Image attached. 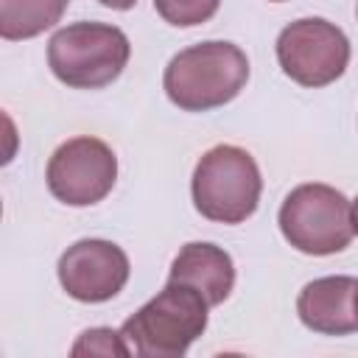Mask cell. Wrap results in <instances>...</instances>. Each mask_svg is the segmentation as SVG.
Returning <instances> with one entry per match:
<instances>
[{
	"label": "cell",
	"mask_w": 358,
	"mask_h": 358,
	"mask_svg": "<svg viewBox=\"0 0 358 358\" xmlns=\"http://www.w3.org/2000/svg\"><path fill=\"white\" fill-rule=\"evenodd\" d=\"M249 81V59L232 42H199L179 50L162 76L165 95L185 112H207L229 103Z\"/></svg>",
	"instance_id": "6da1fadb"
},
{
	"label": "cell",
	"mask_w": 358,
	"mask_h": 358,
	"mask_svg": "<svg viewBox=\"0 0 358 358\" xmlns=\"http://www.w3.org/2000/svg\"><path fill=\"white\" fill-rule=\"evenodd\" d=\"M207 299L185 285H168L120 327L126 344L143 358H179L207 327Z\"/></svg>",
	"instance_id": "7a4b0ae2"
},
{
	"label": "cell",
	"mask_w": 358,
	"mask_h": 358,
	"mask_svg": "<svg viewBox=\"0 0 358 358\" xmlns=\"http://www.w3.org/2000/svg\"><path fill=\"white\" fill-rule=\"evenodd\" d=\"M129 36L106 22H73L59 28L48 42L53 76L73 90H101L129 64Z\"/></svg>",
	"instance_id": "3957f363"
},
{
	"label": "cell",
	"mask_w": 358,
	"mask_h": 358,
	"mask_svg": "<svg viewBox=\"0 0 358 358\" xmlns=\"http://www.w3.org/2000/svg\"><path fill=\"white\" fill-rule=\"evenodd\" d=\"M263 179L255 157L238 145L210 148L193 171L190 193L196 210L218 224L246 221L260 201Z\"/></svg>",
	"instance_id": "277c9868"
},
{
	"label": "cell",
	"mask_w": 358,
	"mask_h": 358,
	"mask_svg": "<svg viewBox=\"0 0 358 358\" xmlns=\"http://www.w3.org/2000/svg\"><path fill=\"white\" fill-rule=\"evenodd\" d=\"M282 238L305 255H336L352 241V204L330 185L308 182L294 187L280 207Z\"/></svg>",
	"instance_id": "5b68a950"
},
{
	"label": "cell",
	"mask_w": 358,
	"mask_h": 358,
	"mask_svg": "<svg viewBox=\"0 0 358 358\" xmlns=\"http://www.w3.org/2000/svg\"><path fill=\"white\" fill-rule=\"evenodd\" d=\"M277 62L282 73L302 87H327L350 64V39L322 17H305L285 25L277 36Z\"/></svg>",
	"instance_id": "8992f818"
},
{
	"label": "cell",
	"mask_w": 358,
	"mask_h": 358,
	"mask_svg": "<svg viewBox=\"0 0 358 358\" xmlns=\"http://www.w3.org/2000/svg\"><path fill=\"white\" fill-rule=\"evenodd\" d=\"M45 179L62 204L90 207L115 187L117 157L98 137H73L53 151Z\"/></svg>",
	"instance_id": "52a82bcc"
},
{
	"label": "cell",
	"mask_w": 358,
	"mask_h": 358,
	"mask_svg": "<svg viewBox=\"0 0 358 358\" xmlns=\"http://www.w3.org/2000/svg\"><path fill=\"white\" fill-rule=\"evenodd\" d=\"M59 282L78 302H106L117 296L129 280L126 252L101 238H84L67 246L59 257Z\"/></svg>",
	"instance_id": "ba28073f"
},
{
	"label": "cell",
	"mask_w": 358,
	"mask_h": 358,
	"mask_svg": "<svg viewBox=\"0 0 358 358\" xmlns=\"http://www.w3.org/2000/svg\"><path fill=\"white\" fill-rule=\"evenodd\" d=\"M355 285L352 277H319L299 291L296 313L305 327L322 336H347L358 330L355 322Z\"/></svg>",
	"instance_id": "9c48e42d"
},
{
	"label": "cell",
	"mask_w": 358,
	"mask_h": 358,
	"mask_svg": "<svg viewBox=\"0 0 358 358\" xmlns=\"http://www.w3.org/2000/svg\"><path fill=\"white\" fill-rule=\"evenodd\" d=\"M168 280L196 288L213 308V305H221L232 294L235 266H232V257L221 246L193 241V243H185L179 255L173 257Z\"/></svg>",
	"instance_id": "30bf717a"
},
{
	"label": "cell",
	"mask_w": 358,
	"mask_h": 358,
	"mask_svg": "<svg viewBox=\"0 0 358 358\" xmlns=\"http://www.w3.org/2000/svg\"><path fill=\"white\" fill-rule=\"evenodd\" d=\"M70 0H0V36L8 42L39 36L53 28Z\"/></svg>",
	"instance_id": "8fae6325"
},
{
	"label": "cell",
	"mask_w": 358,
	"mask_h": 358,
	"mask_svg": "<svg viewBox=\"0 0 358 358\" xmlns=\"http://www.w3.org/2000/svg\"><path fill=\"white\" fill-rule=\"evenodd\" d=\"M218 6L221 0H154L157 14L176 28H193L207 22L218 11Z\"/></svg>",
	"instance_id": "7c38bea8"
},
{
	"label": "cell",
	"mask_w": 358,
	"mask_h": 358,
	"mask_svg": "<svg viewBox=\"0 0 358 358\" xmlns=\"http://www.w3.org/2000/svg\"><path fill=\"white\" fill-rule=\"evenodd\" d=\"M131 347L126 344L123 333H115L109 327H92L84 330L81 338L73 344V355H129Z\"/></svg>",
	"instance_id": "4fadbf2b"
},
{
	"label": "cell",
	"mask_w": 358,
	"mask_h": 358,
	"mask_svg": "<svg viewBox=\"0 0 358 358\" xmlns=\"http://www.w3.org/2000/svg\"><path fill=\"white\" fill-rule=\"evenodd\" d=\"M101 6H106V8H115V11H129L137 0H98Z\"/></svg>",
	"instance_id": "5bb4252c"
},
{
	"label": "cell",
	"mask_w": 358,
	"mask_h": 358,
	"mask_svg": "<svg viewBox=\"0 0 358 358\" xmlns=\"http://www.w3.org/2000/svg\"><path fill=\"white\" fill-rule=\"evenodd\" d=\"M352 229L358 232V199L352 201Z\"/></svg>",
	"instance_id": "9a60e30c"
},
{
	"label": "cell",
	"mask_w": 358,
	"mask_h": 358,
	"mask_svg": "<svg viewBox=\"0 0 358 358\" xmlns=\"http://www.w3.org/2000/svg\"><path fill=\"white\" fill-rule=\"evenodd\" d=\"M352 308H355V322H358V285H355V299H352Z\"/></svg>",
	"instance_id": "2e32d148"
},
{
	"label": "cell",
	"mask_w": 358,
	"mask_h": 358,
	"mask_svg": "<svg viewBox=\"0 0 358 358\" xmlns=\"http://www.w3.org/2000/svg\"><path fill=\"white\" fill-rule=\"evenodd\" d=\"M274 3H280V0H274Z\"/></svg>",
	"instance_id": "e0dca14e"
}]
</instances>
